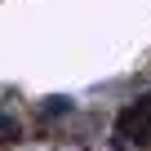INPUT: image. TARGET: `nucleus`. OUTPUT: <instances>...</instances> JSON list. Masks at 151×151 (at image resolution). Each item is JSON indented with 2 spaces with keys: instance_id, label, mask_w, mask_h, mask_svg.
<instances>
[{
  "instance_id": "obj_2",
  "label": "nucleus",
  "mask_w": 151,
  "mask_h": 151,
  "mask_svg": "<svg viewBox=\"0 0 151 151\" xmlns=\"http://www.w3.org/2000/svg\"><path fill=\"white\" fill-rule=\"evenodd\" d=\"M14 138H18V120L14 116H0V147H9Z\"/></svg>"
},
{
  "instance_id": "obj_1",
  "label": "nucleus",
  "mask_w": 151,
  "mask_h": 151,
  "mask_svg": "<svg viewBox=\"0 0 151 151\" xmlns=\"http://www.w3.org/2000/svg\"><path fill=\"white\" fill-rule=\"evenodd\" d=\"M116 133H120V138H129V142H138V147H151V93H142L133 107H124V111H120Z\"/></svg>"
},
{
  "instance_id": "obj_3",
  "label": "nucleus",
  "mask_w": 151,
  "mask_h": 151,
  "mask_svg": "<svg viewBox=\"0 0 151 151\" xmlns=\"http://www.w3.org/2000/svg\"><path fill=\"white\" fill-rule=\"evenodd\" d=\"M62 111H71V102H62V98H49V107H45V116H62Z\"/></svg>"
}]
</instances>
